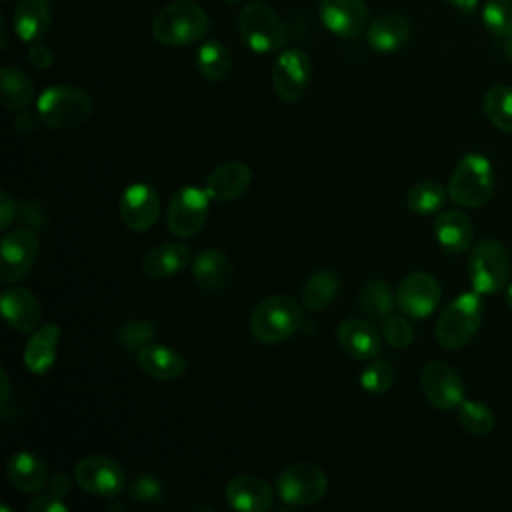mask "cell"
Wrapping results in <instances>:
<instances>
[{"label":"cell","mask_w":512,"mask_h":512,"mask_svg":"<svg viewBox=\"0 0 512 512\" xmlns=\"http://www.w3.org/2000/svg\"><path fill=\"white\" fill-rule=\"evenodd\" d=\"M210 18L206 10L192 0L166 4L152 20V36L164 46H186L206 36Z\"/></svg>","instance_id":"6da1fadb"},{"label":"cell","mask_w":512,"mask_h":512,"mask_svg":"<svg viewBox=\"0 0 512 512\" xmlns=\"http://www.w3.org/2000/svg\"><path fill=\"white\" fill-rule=\"evenodd\" d=\"M40 122L52 130H70L82 126L94 112L90 94L78 86L56 84L46 88L36 100Z\"/></svg>","instance_id":"7a4b0ae2"},{"label":"cell","mask_w":512,"mask_h":512,"mask_svg":"<svg viewBox=\"0 0 512 512\" xmlns=\"http://www.w3.org/2000/svg\"><path fill=\"white\" fill-rule=\"evenodd\" d=\"M304 322L302 306L288 296H266L250 316V334L260 344H278L292 338Z\"/></svg>","instance_id":"3957f363"},{"label":"cell","mask_w":512,"mask_h":512,"mask_svg":"<svg viewBox=\"0 0 512 512\" xmlns=\"http://www.w3.org/2000/svg\"><path fill=\"white\" fill-rule=\"evenodd\" d=\"M238 34L248 50L256 54L276 52L286 44V26L276 10L262 2H248L238 12Z\"/></svg>","instance_id":"277c9868"},{"label":"cell","mask_w":512,"mask_h":512,"mask_svg":"<svg viewBox=\"0 0 512 512\" xmlns=\"http://www.w3.org/2000/svg\"><path fill=\"white\" fill-rule=\"evenodd\" d=\"M494 190L492 164L482 154H466L448 182V196L462 208H478L486 204Z\"/></svg>","instance_id":"5b68a950"},{"label":"cell","mask_w":512,"mask_h":512,"mask_svg":"<svg viewBox=\"0 0 512 512\" xmlns=\"http://www.w3.org/2000/svg\"><path fill=\"white\" fill-rule=\"evenodd\" d=\"M482 322V300L478 292H464L454 298L436 322V340L448 350L466 346Z\"/></svg>","instance_id":"8992f818"},{"label":"cell","mask_w":512,"mask_h":512,"mask_svg":"<svg viewBox=\"0 0 512 512\" xmlns=\"http://www.w3.org/2000/svg\"><path fill=\"white\" fill-rule=\"evenodd\" d=\"M468 272L474 292H500L510 276V260L504 246L494 238H484L476 242L468 260Z\"/></svg>","instance_id":"52a82bcc"},{"label":"cell","mask_w":512,"mask_h":512,"mask_svg":"<svg viewBox=\"0 0 512 512\" xmlns=\"http://www.w3.org/2000/svg\"><path fill=\"white\" fill-rule=\"evenodd\" d=\"M276 492L288 506H310L326 496L328 476L312 462H296L280 472Z\"/></svg>","instance_id":"ba28073f"},{"label":"cell","mask_w":512,"mask_h":512,"mask_svg":"<svg viewBox=\"0 0 512 512\" xmlns=\"http://www.w3.org/2000/svg\"><path fill=\"white\" fill-rule=\"evenodd\" d=\"M74 482L88 494L106 500L118 498L126 488V474L122 466L102 454H92L78 460L74 468Z\"/></svg>","instance_id":"9c48e42d"},{"label":"cell","mask_w":512,"mask_h":512,"mask_svg":"<svg viewBox=\"0 0 512 512\" xmlns=\"http://www.w3.org/2000/svg\"><path fill=\"white\" fill-rule=\"evenodd\" d=\"M210 196L198 186H184L170 198L166 210L168 230L178 238H190L202 230L208 220Z\"/></svg>","instance_id":"30bf717a"},{"label":"cell","mask_w":512,"mask_h":512,"mask_svg":"<svg viewBox=\"0 0 512 512\" xmlns=\"http://www.w3.org/2000/svg\"><path fill=\"white\" fill-rule=\"evenodd\" d=\"M38 258V236L30 228H14L2 236L0 280L14 284L28 276Z\"/></svg>","instance_id":"8fae6325"},{"label":"cell","mask_w":512,"mask_h":512,"mask_svg":"<svg viewBox=\"0 0 512 512\" xmlns=\"http://www.w3.org/2000/svg\"><path fill=\"white\" fill-rule=\"evenodd\" d=\"M310 74H312V62L304 50L300 48L282 50L272 66V86L276 96L286 104L300 100L302 94L306 92Z\"/></svg>","instance_id":"7c38bea8"},{"label":"cell","mask_w":512,"mask_h":512,"mask_svg":"<svg viewBox=\"0 0 512 512\" xmlns=\"http://www.w3.org/2000/svg\"><path fill=\"white\" fill-rule=\"evenodd\" d=\"M396 306L410 318H428L440 302L438 280L422 270L406 274L396 286Z\"/></svg>","instance_id":"4fadbf2b"},{"label":"cell","mask_w":512,"mask_h":512,"mask_svg":"<svg viewBox=\"0 0 512 512\" xmlns=\"http://www.w3.org/2000/svg\"><path fill=\"white\" fill-rule=\"evenodd\" d=\"M426 400L438 410H454L464 400V382L460 374L446 362H430L420 374Z\"/></svg>","instance_id":"5bb4252c"},{"label":"cell","mask_w":512,"mask_h":512,"mask_svg":"<svg viewBox=\"0 0 512 512\" xmlns=\"http://www.w3.org/2000/svg\"><path fill=\"white\" fill-rule=\"evenodd\" d=\"M118 206L124 226L134 232L150 230L160 216V196L156 188L146 182H134L126 186Z\"/></svg>","instance_id":"9a60e30c"},{"label":"cell","mask_w":512,"mask_h":512,"mask_svg":"<svg viewBox=\"0 0 512 512\" xmlns=\"http://www.w3.org/2000/svg\"><path fill=\"white\" fill-rule=\"evenodd\" d=\"M318 16L324 28L340 38L358 36L368 22L364 0H320Z\"/></svg>","instance_id":"2e32d148"},{"label":"cell","mask_w":512,"mask_h":512,"mask_svg":"<svg viewBox=\"0 0 512 512\" xmlns=\"http://www.w3.org/2000/svg\"><path fill=\"white\" fill-rule=\"evenodd\" d=\"M0 310L6 324L20 334L34 332L42 320V306L38 298L22 286H10L2 290Z\"/></svg>","instance_id":"e0dca14e"},{"label":"cell","mask_w":512,"mask_h":512,"mask_svg":"<svg viewBox=\"0 0 512 512\" xmlns=\"http://www.w3.org/2000/svg\"><path fill=\"white\" fill-rule=\"evenodd\" d=\"M226 502L238 512H266L272 508L274 492L270 484L254 474H240L226 484Z\"/></svg>","instance_id":"ac0fdd59"},{"label":"cell","mask_w":512,"mask_h":512,"mask_svg":"<svg viewBox=\"0 0 512 512\" xmlns=\"http://www.w3.org/2000/svg\"><path fill=\"white\" fill-rule=\"evenodd\" d=\"M340 348L354 360H372L382 350V334L372 322L360 318H346L336 330Z\"/></svg>","instance_id":"d6986e66"},{"label":"cell","mask_w":512,"mask_h":512,"mask_svg":"<svg viewBox=\"0 0 512 512\" xmlns=\"http://www.w3.org/2000/svg\"><path fill=\"white\" fill-rule=\"evenodd\" d=\"M6 474L10 484L24 494L40 492L50 480L46 462L30 450L12 452L6 460Z\"/></svg>","instance_id":"ffe728a7"},{"label":"cell","mask_w":512,"mask_h":512,"mask_svg":"<svg viewBox=\"0 0 512 512\" xmlns=\"http://www.w3.org/2000/svg\"><path fill=\"white\" fill-rule=\"evenodd\" d=\"M434 238L440 244V248L448 254H462L472 246V236H474V226L468 214L462 210L450 208L442 210L436 220H434Z\"/></svg>","instance_id":"44dd1931"},{"label":"cell","mask_w":512,"mask_h":512,"mask_svg":"<svg viewBox=\"0 0 512 512\" xmlns=\"http://www.w3.org/2000/svg\"><path fill=\"white\" fill-rule=\"evenodd\" d=\"M252 180V172L248 164L240 160H230L220 164L206 178V192L216 202H232L242 196Z\"/></svg>","instance_id":"7402d4cb"},{"label":"cell","mask_w":512,"mask_h":512,"mask_svg":"<svg viewBox=\"0 0 512 512\" xmlns=\"http://www.w3.org/2000/svg\"><path fill=\"white\" fill-rule=\"evenodd\" d=\"M138 368L150 378L170 382L186 372L184 356L166 344H146L136 350Z\"/></svg>","instance_id":"603a6c76"},{"label":"cell","mask_w":512,"mask_h":512,"mask_svg":"<svg viewBox=\"0 0 512 512\" xmlns=\"http://www.w3.org/2000/svg\"><path fill=\"white\" fill-rule=\"evenodd\" d=\"M410 38V20L400 12H386L374 18L366 32L368 46L378 54L402 48Z\"/></svg>","instance_id":"cb8c5ba5"},{"label":"cell","mask_w":512,"mask_h":512,"mask_svg":"<svg viewBox=\"0 0 512 512\" xmlns=\"http://www.w3.org/2000/svg\"><path fill=\"white\" fill-rule=\"evenodd\" d=\"M60 344V326L58 324H42L38 326L24 346V366L38 376L50 372L56 362V350Z\"/></svg>","instance_id":"d4e9b609"},{"label":"cell","mask_w":512,"mask_h":512,"mask_svg":"<svg viewBox=\"0 0 512 512\" xmlns=\"http://www.w3.org/2000/svg\"><path fill=\"white\" fill-rule=\"evenodd\" d=\"M192 278L206 292H220L230 284L232 264L228 256L216 248L198 252L192 260Z\"/></svg>","instance_id":"484cf974"},{"label":"cell","mask_w":512,"mask_h":512,"mask_svg":"<svg viewBox=\"0 0 512 512\" xmlns=\"http://www.w3.org/2000/svg\"><path fill=\"white\" fill-rule=\"evenodd\" d=\"M52 8L48 0H18L14 10V32L26 42H40L50 30Z\"/></svg>","instance_id":"4316f807"},{"label":"cell","mask_w":512,"mask_h":512,"mask_svg":"<svg viewBox=\"0 0 512 512\" xmlns=\"http://www.w3.org/2000/svg\"><path fill=\"white\" fill-rule=\"evenodd\" d=\"M192 260V252L182 242H164L152 248L142 260V272L150 278L162 280L180 274Z\"/></svg>","instance_id":"83f0119b"},{"label":"cell","mask_w":512,"mask_h":512,"mask_svg":"<svg viewBox=\"0 0 512 512\" xmlns=\"http://www.w3.org/2000/svg\"><path fill=\"white\" fill-rule=\"evenodd\" d=\"M340 292V278L334 270H316L302 286V304L310 312H320L332 304Z\"/></svg>","instance_id":"f1b7e54d"},{"label":"cell","mask_w":512,"mask_h":512,"mask_svg":"<svg viewBox=\"0 0 512 512\" xmlns=\"http://www.w3.org/2000/svg\"><path fill=\"white\" fill-rule=\"evenodd\" d=\"M2 86V106L10 112L24 110L34 100V82L32 78L16 66H4L0 72Z\"/></svg>","instance_id":"f546056e"},{"label":"cell","mask_w":512,"mask_h":512,"mask_svg":"<svg viewBox=\"0 0 512 512\" xmlns=\"http://www.w3.org/2000/svg\"><path fill=\"white\" fill-rule=\"evenodd\" d=\"M196 68L200 76L210 82L224 80L232 68V56L228 46H224L216 38L202 42L196 52Z\"/></svg>","instance_id":"4dcf8cb0"},{"label":"cell","mask_w":512,"mask_h":512,"mask_svg":"<svg viewBox=\"0 0 512 512\" xmlns=\"http://www.w3.org/2000/svg\"><path fill=\"white\" fill-rule=\"evenodd\" d=\"M360 310L372 320H386L396 308V296L382 280H370L360 292Z\"/></svg>","instance_id":"1f68e13d"},{"label":"cell","mask_w":512,"mask_h":512,"mask_svg":"<svg viewBox=\"0 0 512 512\" xmlns=\"http://www.w3.org/2000/svg\"><path fill=\"white\" fill-rule=\"evenodd\" d=\"M446 196H448V190L442 184L432 182V180H424V182L414 184L408 190L406 204H408L410 212L426 216V214L438 212L444 206Z\"/></svg>","instance_id":"d6a6232c"},{"label":"cell","mask_w":512,"mask_h":512,"mask_svg":"<svg viewBox=\"0 0 512 512\" xmlns=\"http://www.w3.org/2000/svg\"><path fill=\"white\" fill-rule=\"evenodd\" d=\"M484 114L498 130L512 132V86H492L484 94Z\"/></svg>","instance_id":"836d02e7"},{"label":"cell","mask_w":512,"mask_h":512,"mask_svg":"<svg viewBox=\"0 0 512 512\" xmlns=\"http://www.w3.org/2000/svg\"><path fill=\"white\" fill-rule=\"evenodd\" d=\"M458 410L460 426L472 436H488L494 430V412L478 400H462Z\"/></svg>","instance_id":"e575fe53"},{"label":"cell","mask_w":512,"mask_h":512,"mask_svg":"<svg viewBox=\"0 0 512 512\" xmlns=\"http://www.w3.org/2000/svg\"><path fill=\"white\" fill-rule=\"evenodd\" d=\"M482 22L496 36L512 34V0H486L482 6Z\"/></svg>","instance_id":"d590c367"},{"label":"cell","mask_w":512,"mask_h":512,"mask_svg":"<svg viewBox=\"0 0 512 512\" xmlns=\"http://www.w3.org/2000/svg\"><path fill=\"white\" fill-rule=\"evenodd\" d=\"M392 384H394V368L390 362L376 360V362H370L360 372V386L368 394H382L390 390Z\"/></svg>","instance_id":"8d00e7d4"},{"label":"cell","mask_w":512,"mask_h":512,"mask_svg":"<svg viewBox=\"0 0 512 512\" xmlns=\"http://www.w3.org/2000/svg\"><path fill=\"white\" fill-rule=\"evenodd\" d=\"M156 336V328L148 320H130L120 326L116 338L122 348L126 350H140L142 346L150 344Z\"/></svg>","instance_id":"74e56055"},{"label":"cell","mask_w":512,"mask_h":512,"mask_svg":"<svg viewBox=\"0 0 512 512\" xmlns=\"http://www.w3.org/2000/svg\"><path fill=\"white\" fill-rule=\"evenodd\" d=\"M384 340L394 348H406L414 340V328L404 316H388L382 324Z\"/></svg>","instance_id":"f35d334b"},{"label":"cell","mask_w":512,"mask_h":512,"mask_svg":"<svg viewBox=\"0 0 512 512\" xmlns=\"http://www.w3.org/2000/svg\"><path fill=\"white\" fill-rule=\"evenodd\" d=\"M128 494L136 502H156L162 498V484L154 476H136L128 482Z\"/></svg>","instance_id":"ab89813d"},{"label":"cell","mask_w":512,"mask_h":512,"mask_svg":"<svg viewBox=\"0 0 512 512\" xmlns=\"http://www.w3.org/2000/svg\"><path fill=\"white\" fill-rule=\"evenodd\" d=\"M26 510L28 512H66L68 506H66L64 498H58L54 494H42V496L32 498L26 504Z\"/></svg>","instance_id":"60d3db41"},{"label":"cell","mask_w":512,"mask_h":512,"mask_svg":"<svg viewBox=\"0 0 512 512\" xmlns=\"http://www.w3.org/2000/svg\"><path fill=\"white\" fill-rule=\"evenodd\" d=\"M28 60H30V64H32L34 68L46 70V68H50L52 62H54L52 48L46 46L42 40H40V42H34V44L30 46V50H28Z\"/></svg>","instance_id":"b9f144b4"},{"label":"cell","mask_w":512,"mask_h":512,"mask_svg":"<svg viewBox=\"0 0 512 512\" xmlns=\"http://www.w3.org/2000/svg\"><path fill=\"white\" fill-rule=\"evenodd\" d=\"M38 122H40L38 112L32 114L30 110L24 108V110H18V112H16V118L12 120V126H14V130L20 132V134H30V132L36 130Z\"/></svg>","instance_id":"7bdbcfd3"},{"label":"cell","mask_w":512,"mask_h":512,"mask_svg":"<svg viewBox=\"0 0 512 512\" xmlns=\"http://www.w3.org/2000/svg\"><path fill=\"white\" fill-rule=\"evenodd\" d=\"M14 218H16V202L6 190H2L0 192V228L6 230Z\"/></svg>","instance_id":"ee69618b"},{"label":"cell","mask_w":512,"mask_h":512,"mask_svg":"<svg viewBox=\"0 0 512 512\" xmlns=\"http://www.w3.org/2000/svg\"><path fill=\"white\" fill-rule=\"evenodd\" d=\"M70 488H72V482L66 474H54L50 480H48V490L50 494L58 496V498H64L70 494Z\"/></svg>","instance_id":"f6af8a7d"},{"label":"cell","mask_w":512,"mask_h":512,"mask_svg":"<svg viewBox=\"0 0 512 512\" xmlns=\"http://www.w3.org/2000/svg\"><path fill=\"white\" fill-rule=\"evenodd\" d=\"M446 2L452 4L454 8H458L464 14H472L480 4V0H446Z\"/></svg>","instance_id":"bcb514c9"},{"label":"cell","mask_w":512,"mask_h":512,"mask_svg":"<svg viewBox=\"0 0 512 512\" xmlns=\"http://www.w3.org/2000/svg\"><path fill=\"white\" fill-rule=\"evenodd\" d=\"M0 378H2V394H0V402H6L8 400V392H10V380H8V374H6V370L2 368L0 370Z\"/></svg>","instance_id":"7dc6e473"},{"label":"cell","mask_w":512,"mask_h":512,"mask_svg":"<svg viewBox=\"0 0 512 512\" xmlns=\"http://www.w3.org/2000/svg\"><path fill=\"white\" fill-rule=\"evenodd\" d=\"M504 54H506V58L512 62V34L504 38Z\"/></svg>","instance_id":"c3c4849f"},{"label":"cell","mask_w":512,"mask_h":512,"mask_svg":"<svg viewBox=\"0 0 512 512\" xmlns=\"http://www.w3.org/2000/svg\"><path fill=\"white\" fill-rule=\"evenodd\" d=\"M506 304L512 308V284H510L508 290H506Z\"/></svg>","instance_id":"681fc988"},{"label":"cell","mask_w":512,"mask_h":512,"mask_svg":"<svg viewBox=\"0 0 512 512\" xmlns=\"http://www.w3.org/2000/svg\"><path fill=\"white\" fill-rule=\"evenodd\" d=\"M222 2H226V4H236V2H240V0H222Z\"/></svg>","instance_id":"f907efd6"},{"label":"cell","mask_w":512,"mask_h":512,"mask_svg":"<svg viewBox=\"0 0 512 512\" xmlns=\"http://www.w3.org/2000/svg\"><path fill=\"white\" fill-rule=\"evenodd\" d=\"M4 2H6V0H4Z\"/></svg>","instance_id":"816d5d0a"}]
</instances>
